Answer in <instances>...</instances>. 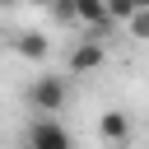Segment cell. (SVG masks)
I'll return each mask as SVG.
<instances>
[{
    "label": "cell",
    "mask_w": 149,
    "mask_h": 149,
    "mask_svg": "<svg viewBox=\"0 0 149 149\" xmlns=\"http://www.w3.org/2000/svg\"><path fill=\"white\" fill-rule=\"evenodd\" d=\"M130 37H149V5H140L130 14Z\"/></svg>",
    "instance_id": "8992f818"
},
{
    "label": "cell",
    "mask_w": 149,
    "mask_h": 149,
    "mask_svg": "<svg viewBox=\"0 0 149 149\" xmlns=\"http://www.w3.org/2000/svg\"><path fill=\"white\" fill-rule=\"evenodd\" d=\"M14 47H19V56H28V61H42V56L51 51L42 33H19V42H14Z\"/></svg>",
    "instance_id": "5b68a950"
},
{
    "label": "cell",
    "mask_w": 149,
    "mask_h": 149,
    "mask_svg": "<svg viewBox=\"0 0 149 149\" xmlns=\"http://www.w3.org/2000/svg\"><path fill=\"white\" fill-rule=\"evenodd\" d=\"M23 149H74V140L56 116H33L23 130Z\"/></svg>",
    "instance_id": "7a4b0ae2"
},
{
    "label": "cell",
    "mask_w": 149,
    "mask_h": 149,
    "mask_svg": "<svg viewBox=\"0 0 149 149\" xmlns=\"http://www.w3.org/2000/svg\"><path fill=\"white\" fill-rule=\"evenodd\" d=\"M98 135H102L112 149L130 144V116H126V112H116V107H112V112H102V116H98Z\"/></svg>",
    "instance_id": "277c9868"
},
{
    "label": "cell",
    "mask_w": 149,
    "mask_h": 149,
    "mask_svg": "<svg viewBox=\"0 0 149 149\" xmlns=\"http://www.w3.org/2000/svg\"><path fill=\"white\" fill-rule=\"evenodd\" d=\"M23 98H28V107H33L37 116H56V112L65 107V98H70V84H65L61 74H37Z\"/></svg>",
    "instance_id": "6da1fadb"
},
{
    "label": "cell",
    "mask_w": 149,
    "mask_h": 149,
    "mask_svg": "<svg viewBox=\"0 0 149 149\" xmlns=\"http://www.w3.org/2000/svg\"><path fill=\"white\" fill-rule=\"evenodd\" d=\"M102 61H107V47L98 37H74V47H70V74H93Z\"/></svg>",
    "instance_id": "3957f363"
}]
</instances>
